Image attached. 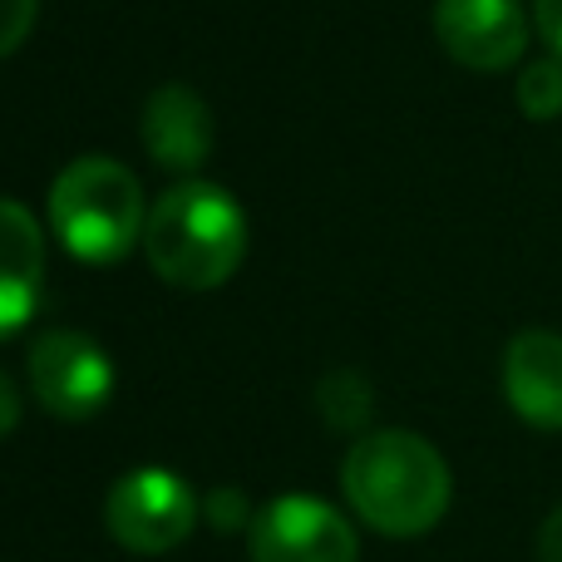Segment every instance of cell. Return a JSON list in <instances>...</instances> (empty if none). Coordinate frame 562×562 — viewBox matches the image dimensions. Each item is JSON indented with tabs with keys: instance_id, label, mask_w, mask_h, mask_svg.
I'll return each mask as SVG.
<instances>
[{
	"instance_id": "1",
	"label": "cell",
	"mask_w": 562,
	"mask_h": 562,
	"mask_svg": "<svg viewBox=\"0 0 562 562\" xmlns=\"http://www.w3.org/2000/svg\"><path fill=\"white\" fill-rule=\"evenodd\" d=\"M346 504L366 528L385 538H425L454 498L449 464L415 429H375L346 449L340 464Z\"/></svg>"
},
{
	"instance_id": "2",
	"label": "cell",
	"mask_w": 562,
	"mask_h": 562,
	"mask_svg": "<svg viewBox=\"0 0 562 562\" xmlns=\"http://www.w3.org/2000/svg\"><path fill=\"white\" fill-rule=\"evenodd\" d=\"M144 257L168 286L213 291L237 277L247 257V213L227 188L188 178L154 198L144 223Z\"/></svg>"
},
{
	"instance_id": "3",
	"label": "cell",
	"mask_w": 562,
	"mask_h": 562,
	"mask_svg": "<svg viewBox=\"0 0 562 562\" xmlns=\"http://www.w3.org/2000/svg\"><path fill=\"white\" fill-rule=\"evenodd\" d=\"M49 233L75 262L114 267L134 247H144L148 198L128 164L104 154H85L65 164L49 183Z\"/></svg>"
},
{
	"instance_id": "4",
	"label": "cell",
	"mask_w": 562,
	"mask_h": 562,
	"mask_svg": "<svg viewBox=\"0 0 562 562\" xmlns=\"http://www.w3.org/2000/svg\"><path fill=\"white\" fill-rule=\"evenodd\" d=\"M198 504L193 484L173 469H128L104 498V528L119 548L128 553H144V558H158V553H173L178 543H188L193 533Z\"/></svg>"
},
{
	"instance_id": "5",
	"label": "cell",
	"mask_w": 562,
	"mask_h": 562,
	"mask_svg": "<svg viewBox=\"0 0 562 562\" xmlns=\"http://www.w3.org/2000/svg\"><path fill=\"white\" fill-rule=\"evenodd\" d=\"M30 395L55 419H94L114 395V360L85 330H45L30 340Z\"/></svg>"
},
{
	"instance_id": "6",
	"label": "cell",
	"mask_w": 562,
	"mask_h": 562,
	"mask_svg": "<svg viewBox=\"0 0 562 562\" xmlns=\"http://www.w3.org/2000/svg\"><path fill=\"white\" fill-rule=\"evenodd\" d=\"M252 562H356V528L340 508L311 494H281L247 528Z\"/></svg>"
},
{
	"instance_id": "7",
	"label": "cell",
	"mask_w": 562,
	"mask_h": 562,
	"mask_svg": "<svg viewBox=\"0 0 562 562\" xmlns=\"http://www.w3.org/2000/svg\"><path fill=\"white\" fill-rule=\"evenodd\" d=\"M435 35L454 65L504 75L528 49V15L518 0H435Z\"/></svg>"
},
{
	"instance_id": "8",
	"label": "cell",
	"mask_w": 562,
	"mask_h": 562,
	"mask_svg": "<svg viewBox=\"0 0 562 562\" xmlns=\"http://www.w3.org/2000/svg\"><path fill=\"white\" fill-rule=\"evenodd\" d=\"M138 138H144L148 158L168 173H188L193 178L198 168L213 158L217 144V124L213 109L198 89L188 85H158L144 104V119H138Z\"/></svg>"
},
{
	"instance_id": "9",
	"label": "cell",
	"mask_w": 562,
	"mask_h": 562,
	"mask_svg": "<svg viewBox=\"0 0 562 562\" xmlns=\"http://www.w3.org/2000/svg\"><path fill=\"white\" fill-rule=\"evenodd\" d=\"M40 291H45V233L25 203L0 198V340L35 316Z\"/></svg>"
},
{
	"instance_id": "10",
	"label": "cell",
	"mask_w": 562,
	"mask_h": 562,
	"mask_svg": "<svg viewBox=\"0 0 562 562\" xmlns=\"http://www.w3.org/2000/svg\"><path fill=\"white\" fill-rule=\"evenodd\" d=\"M504 395L533 429H562V336L518 330L504 350Z\"/></svg>"
},
{
	"instance_id": "11",
	"label": "cell",
	"mask_w": 562,
	"mask_h": 562,
	"mask_svg": "<svg viewBox=\"0 0 562 562\" xmlns=\"http://www.w3.org/2000/svg\"><path fill=\"white\" fill-rule=\"evenodd\" d=\"M316 405L326 415V425L336 429H360L370 415V380L360 370H330L316 390Z\"/></svg>"
},
{
	"instance_id": "12",
	"label": "cell",
	"mask_w": 562,
	"mask_h": 562,
	"mask_svg": "<svg viewBox=\"0 0 562 562\" xmlns=\"http://www.w3.org/2000/svg\"><path fill=\"white\" fill-rule=\"evenodd\" d=\"M514 99L518 109H524V119H533V124H548V119H562V59H533V65H524V75H518L514 85Z\"/></svg>"
},
{
	"instance_id": "13",
	"label": "cell",
	"mask_w": 562,
	"mask_h": 562,
	"mask_svg": "<svg viewBox=\"0 0 562 562\" xmlns=\"http://www.w3.org/2000/svg\"><path fill=\"white\" fill-rule=\"evenodd\" d=\"M40 20V0H0V59H10L30 40Z\"/></svg>"
},
{
	"instance_id": "14",
	"label": "cell",
	"mask_w": 562,
	"mask_h": 562,
	"mask_svg": "<svg viewBox=\"0 0 562 562\" xmlns=\"http://www.w3.org/2000/svg\"><path fill=\"white\" fill-rule=\"evenodd\" d=\"M207 518H213V524L217 528H223V533H227V528H252V508H247V498H243V488H217V494L213 498H207Z\"/></svg>"
},
{
	"instance_id": "15",
	"label": "cell",
	"mask_w": 562,
	"mask_h": 562,
	"mask_svg": "<svg viewBox=\"0 0 562 562\" xmlns=\"http://www.w3.org/2000/svg\"><path fill=\"white\" fill-rule=\"evenodd\" d=\"M533 25L548 40V49L562 59V0H533Z\"/></svg>"
},
{
	"instance_id": "16",
	"label": "cell",
	"mask_w": 562,
	"mask_h": 562,
	"mask_svg": "<svg viewBox=\"0 0 562 562\" xmlns=\"http://www.w3.org/2000/svg\"><path fill=\"white\" fill-rule=\"evenodd\" d=\"M538 562H562V504L548 514V524L538 528Z\"/></svg>"
},
{
	"instance_id": "17",
	"label": "cell",
	"mask_w": 562,
	"mask_h": 562,
	"mask_svg": "<svg viewBox=\"0 0 562 562\" xmlns=\"http://www.w3.org/2000/svg\"><path fill=\"white\" fill-rule=\"evenodd\" d=\"M15 425H20V390H15V380L0 370V439H5Z\"/></svg>"
}]
</instances>
